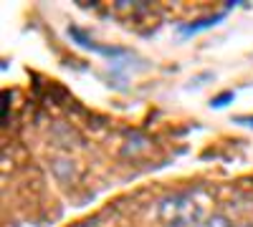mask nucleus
<instances>
[{"label": "nucleus", "mask_w": 253, "mask_h": 227, "mask_svg": "<svg viewBox=\"0 0 253 227\" xmlns=\"http://www.w3.org/2000/svg\"><path fill=\"white\" fill-rule=\"evenodd\" d=\"M208 204H210V195L205 190L177 192L160 202L157 220L162 227H198L208 215H213L208 210Z\"/></svg>", "instance_id": "obj_1"}, {"label": "nucleus", "mask_w": 253, "mask_h": 227, "mask_svg": "<svg viewBox=\"0 0 253 227\" xmlns=\"http://www.w3.org/2000/svg\"><path fill=\"white\" fill-rule=\"evenodd\" d=\"M198 227H236L233 222H230L225 215H218V212H213V215H208Z\"/></svg>", "instance_id": "obj_2"}, {"label": "nucleus", "mask_w": 253, "mask_h": 227, "mask_svg": "<svg viewBox=\"0 0 253 227\" xmlns=\"http://www.w3.org/2000/svg\"><path fill=\"white\" fill-rule=\"evenodd\" d=\"M236 227H253V225H248V222H246V225H236Z\"/></svg>", "instance_id": "obj_3"}]
</instances>
